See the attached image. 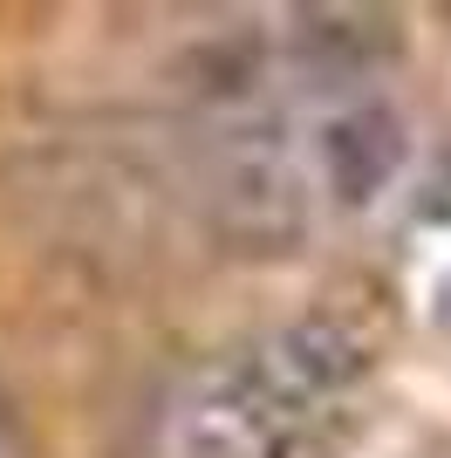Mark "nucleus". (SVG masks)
I'll use <instances>...</instances> for the list:
<instances>
[{
    "instance_id": "f257e3e1",
    "label": "nucleus",
    "mask_w": 451,
    "mask_h": 458,
    "mask_svg": "<svg viewBox=\"0 0 451 458\" xmlns=\"http://www.w3.org/2000/svg\"><path fill=\"white\" fill-rule=\"evenodd\" d=\"M362 369L356 343L336 328H287L246 363L219 369L178 411L191 458H315L336 424V397Z\"/></svg>"
}]
</instances>
